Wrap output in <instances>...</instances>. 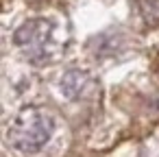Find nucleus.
Masks as SVG:
<instances>
[{
  "mask_svg": "<svg viewBox=\"0 0 159 157\" xmlns=\"http://www.w3.org/2000/svg\"><path fill=\"white\" fill-rule=\"evenodd\" d=\"M52 131H55V118L46 109L24 107L9 124L7 140L16 150L24 155H33L46 146Z\"/></svg>",
  "mask_w": 159,
  "mask_h": 157,
  "instance_id": "f257e3e1",
  "label": "nucleus"
},
{
  "mask_svg": "<svg viewBox=\"0 0 159 157\" xmlns=\"http://www.w3.org/2000/svg\"><path fill=\"white\" fill-rule=\"evenodd\" d=\"M16 46L22 50V55L31 63H46L55 55V42H52V24L44 18L26 20L13 35Z\"/></svg>",
  "mask_w": 159,
  "mask_h": 157,
  "instance_id": "f03ea898",
  "label": "nucleus"
},
{
  "mask_svg": "<svg viewBox=\"0 0 159 157\" xmlns=\"http://www.w3.org/2000/svg\"><path fill=\"white\" fill-rule=\"evenodd\" d=\"M92 87H94V79L85 70H76V68L74 70H68L63 74V79H61V92L68 98H72V100L87 96Z\"/></svg>",
  "mask_w": 159,
  "mask_h": 157,
  "instance_id": "7ed1b4c3",
  "label": "nucleus"
},
{
  "mask_svg": "<svg viewBox=\"0 0 159 157\" xmlns=\"http://www.w3.org/2000/svg\"><path fill=\"white\" fill-rule=\"evenodd\" d=\"M135 7L148 26L159 24V0H135Z\"/></svg>",
  "mask_w": 159,
  "mask_h": 157,
  "instance_id": "20e7f679",
  "label": "nucleus"
}]
</instances>
